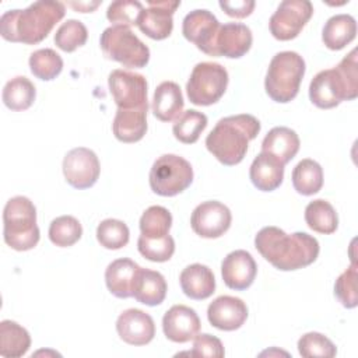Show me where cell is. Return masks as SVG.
I'll return each mask as SVG.
<instances>
[{"label": "cell", "instance_id": "1", "mask_svg": "<svg viewBox=\"0 0 358 358\" xmlns=\"http://www.w3.org/2000/svg\"><path fill=\"white\" fill-rule=\"evenodd\" d=\"M255 248L275 268L292 271L312 264L319 256V242L306 232L285 234L277 227H264L255 236Z\"/></svg>", "mask_w": 358, "mask_h": 358}, {"label": "cell", "instance_id": "2", "mask_svg": "<svg viewBox=\"0 0 358 358\" xmlns=\"http://www.w3.org/2000/svg\"><path fill=\"white\" fill-rule=\"evenodd\" d=\"M66 7L60 1H35L25 10H8L0 18V34L8 42L36 45L64 17Z\"/></svg>", "mask_w": 358, "mask_h": 358}, {"label": "cell", "instance_id": "3", "mask_svg": "<svg viewBox=\"0 0 358 358\" xmlns=\"http://www.w3.org/2000/svg\"><path fill=\"white\" fill-rule=\"evenodd\" d=\"M260 131V122L248 113L232 115L217 122L206 137L207 150L224 165L239 164L248 151L249 141Z\"/></svg>", "mask_w": 358, "mask_h": 358}, {"label": "cell", "instance_id": "4", "mask_svg": "<svg viewBox=\"0 0 358 358\" xmlns=\"http://www.w3.org/2000/svg\"><path fill=\"white\" fill-rule=\"evenodd\" d=\"M357 49H352L333 69L319 71L309 84V99L320 109H331L343 101L358 96Z\"/></svg>", "mask_w": 358, "mask_h": 358}, {"label": "cell", "instance_id": "5", "mask_svg": "<svg viewBox=\"0 0 358 358\" xmlns=\"http://www.w3.org/2000/svg\"><path fill=\"white\" fill-rule=\"evenodd\" d=\"M3 238L14 250L34 249L41 238L36 225V208L25 196L11 197L3 210Z\"/></svg>", "mask_w": 358, "mask_h": 358}, {"label": "cell", "instance_id": "6", "mask_svg": "<svg viewBox=\"0 0 358 358\" xmlns=\"http://www.w3.org/2000/svg\"><path fill=\"white\" fill-rule=\"evenodd\" d=\"M303 76L305 60L299 53L292 50L278 52L270 60L264 78V90L278 103L291 102L298 95Z\"/></svg>", "mask_w": 358, "mask_h": 358}, {"label": "cell", "instance_id": "7", "mask_svg": "<svg viewBox=\"0 0 358 358\" xmlns=\"http://www.w3.org/2000/svg\"><path fill=\"white\" fill-rule=\"evenodd\" d=\"M99 45L106 59L129 69L145 67L150 60L148 46L129 27H108L101 34Z\"/></svg>", "mask_w": 358, "mask_h": 358}, {"label": "cell", "instance_id": "8", "mask_svg": "<svg viewBox=\"0 0 358 358\" xmlns=\"http://www.w3.org/2000/svg\"><path fill=\"white\" fill-rule=\"evenodd\" d=\"M151 190L164 197H172L186 190L193 182V168L189 161L175 154L158 157L150 169Z\"/></svg>", "mask_w": 358, "mask_h": 358}, {"label": "cell", "instance_id": "9", "mask_svg": "<svg viewBox=\"0 0 358 358\" xmlns=\"http://www.w3.org/2000/svg\"><path fill=\"white\" fill-rule=\"evenodd\" d=\"M228 81V71L220 63H197L186 84L187 98L194 105L210 106L221 99L227 91Z\"/></svg>", "mask_w": 358, "mask_h": 358}, {"label": "cell", "instance_id": "10", "mask_svg": "<svg viewBox=\"0 0 358 358\" xmlns=\"http://www.w3.org/2000/svg\"><path fill=\"white\" fill-rule=\"evenodd\" d=\"M313 6L309 0H284L270 17L268 28L278 41H291L310 20Z\"/></svg>", "mask_w": 358, "mask_h": 358}, {"label": "cell", "instance_id": "11", "mask_svg": "<svg viewBox=\"0 0 358 358\" xmlns=\"http://www.w3.org/2000/svg\"><path fill=\"white\" fill-rule=\"evenodd\" d=\"M109 91L117 108H147V80L143 74L116 69L108 77Z\"/></svg>", "mask_w": 358, "mask_h": 358}, {"label": "cell", "instance_id": "12", "mask_svg": "<svg viewBox=\"0 0 358 358\" xmlns=\"http://www.w3.org/2000/svg\"><path fill=\"white\" fill-rule=\"evenodd\" d=\"M101 166L96 154L87 147L70 150L63 159V175L74 189H88L99 178Z\"/></svg>", "mask_w": 358, "mask_h": 358}, {"label": "cell", "instance_id": "13", "mask_svg": "<svg viewBox=\"0 0 358 358\" xmlns=\"http://www.w3.org/2000/svg\"><path fill=\"white\" fill-rule=\"evenodd\" d=\"M220 27L221 25L213 13L199 8L186 14L182 22V34L189 42L194 43L199 50L217 57L215 39Z\"/></svg>", "mask_w": 358, "mask_h": 358}, {"label": "cell", "instance_id": "14", "mask_svg": "<svg viewBox=\"0 0 358 358\" xmlns=\"http://www.w3.org/2000/svg\"><path fill=\"white\" fill-rule=\"evenodd\" d=\"M231 221L232 215L229 208L217 200L199 204L190 217L193 232L206 239L222 236L229 229Z\"/></svg>", "mask_w": 358, "mask_h": 358}, {"label": "cell", "instance_id": "15", "mask_svg": "<svg viewBox=\"0 0 358 358\" xmlns=\"http://www.w3.org/2000/svg\"><path fill=\"white\" fill-rule=\"evenodd\" d=\"M147 8L143 10L137 27L151 39L161 41L168 38L173 29V13L180 6V1H147Z\"/></svg>", "mask_w": 358, "mask_h": 358}, {"label": "cell", "instance_id": "16", "mask_svg": "<svg viewBox=\"0 0 358 358\" xmlns=\"http://www.w3.org/2000/svg\"><path fill=\"white\" fill-rule=\"evenodd\" d=\"M257 274V264L252 255L243 249L228 253L221 263L224 284L235 291L249 288Z\"/></svg>", "mask_w": 358, "mask_h": 358}, {"label": "cell", "instance_id": "17", "mask_svg": "<svg viewBox=\"0 0 358 358\" xmlns=\"http://www.w3.org/2000/svg\"><path fill=\"white\" fill-rule=\"evenodd\" d=\"M207 319L210 324L218 330L234 331L246 322L248 306L241 298L221 295L208 305Z\"/></svg>", "mask_w": 358, "mask_h": 358}, {"label": "cell", "instance_id": "18", "mask_svg": "<svg viewBox=\"0 0 358 358\" xmlns=\"http://www.w3.org/2000/svg\"><path fill=\"white\" fill-rule=\"evenodd\" d=\"M200 326L201 323L196 310L186 305H173L162 317L164 334L173 343L194 340L200 331Z\"/></svg>", "mask_w": 358, "mask_h": 358}, {"label": "cell", "instance_id": "19", "mask_svg": "<svg viewBox=\"0 0 358 358\" xmlns=\"http://www.w3.org/2000/svg\"><path fill=\"white\" fill-rule=\"evenodd\" d=\"M116 331L119 337L130 345H145L155 336V324L147 312L131 308L119 315Z\"/></svg>", "mask_w": 358, "mask_h": 358}, {"label": "cell", "instance_id": "20", "mask_svg": "<svg viewBox=\"0 0 358 358\" xmlns=\"http://www.w3.org/2000/svg\"><path fill=\"white\" fill-rule=\"evenodd\" d=\"M252 31L245 24L227 22L220 27L215 39V53L228 59H239L252 46Z\"/></svg>", "mask_w": 358, "mask_h": 358}, {"label": "cell", "instance_id": "21", "mask_svg": "<svg viewBox=\"0 0 358 358\" xmlns=\"http://www.w3.org/2000/svg\"><path fill=\"white\" fill-rule=\"evenodd\" d=\"M183 294L190 299L201 301L210 298L215 291V277L210 267L193 263L185 267L179 275Z\"/></svg>", "mask_w": 358, "mask_h": 358}, {"label": "cell", "instance_id": "22", "mask_svg": "<svg viewBox=\"0 0 358 358\" xmlns=\"http://www.w3.org/2000/svg\"><path fill=\"white\" fill-rule=\"evenodd\" d=\"M249 178L257 190L273 192L282 183L284 164L274 155L262 151L250 165Z\"/></svg>", "mask_w": 358, "mask_h": 358}, {"label": "cell", "instance_id": "23", "mask_svg": "<svg viewBox=\"0 0 358 358\" xmlns=\"http://www.w3.org/2000/svg\"><path fill=\"white\" fill-rule=\"evenodd\" d=\"M165 277L155 270L138 267L133 282V298L147 306H157L166 296Z\"/></svg>", "mask_w": 358, "mask_h": 358}, {"label": "cell", "instance_id": "24", "mask_svg": "<svg viewBox=\"0 0 358 358\" xmlns=\"http://www.w3.org/2000/svg\"><path fill=\"white\" fill-rule=\"evenodd\" d=\"M147 112L148 106L136 109L117 108L112 122L115 137L122 143L140 141L147 131Z\"/></svg>", "mask_w": 358, "mask_h": 358}, {"label": "cell", "instance_id": "25", "mask_svg": "<svg viewBox=\"0 0 358 358\" xmlns=\"http://www.w3.org/2000/svg\"><path fill=\"white\" fill-rule=\"evenodd\" d=\"M185 101L180 87L173 81L161 83L152 96V115L161 122L176 120L183 110Z\"/></svg>", "mask_w": 358, "mask_h": 358}, {"label": "cell", "instance_id": "26", "mask_svg": "<svg viewBox=\"0 0 358 358\" xmlns=\"http://www.w3.org/2000/svg\"><path fill=\"white\" fill-rule=\"evenodd\" d=\"M138 267L136 262L127 257L109 263L105 270V282L109 292L116 298L133 296V282Z\"/></svg>", "mask_w": 358, "mask_h": 358}, {"label": "cell", "instance_id": "27", "mask_svg": "<svg viewBox=\"0 0 358 358\" xmlns=\"http://www.w3.org/2000/svg\"><path fill=\"white\" fill-rule=\"evenodd\" d=\"M298 134L285 126L273 127L262 143V151L274 155L281 164H288L299 151Z\"/></svg>", "mask_w": 358, "mask_h": 358}, {"label": "cell", "instance_id": "28", "mask_svg": "<svg viewBox=\"0 0 358 358\" xmlns=\"http://www.w3.org/2000/svg\"><path fill=\"white\" fill-rule=\"evenodd\" d=\"M357 22L350 14L330 17L322 31V41L330 50H340L355 39Z\"/></svg>", "mask_w": 358, "mask_h": 358}, {"label": "cell", "instance_id": "29", "mask_svg": "<svg viewBox=\"0 0 358 358\" xmlns=\"http://www.w3.org/2000/svg\"><path fill=\"white\" fill-rule=\"evenodd\" d=\"M31 347V336L13 320L0 323V355L6 358H18L27 354Z\"/></svg>", "mask_w": 358, "mask_h": 358}, {"label": "cell", "instance_id": "30", "mask_svg": "<svg viewBox=\"0 0 358 358\" xmlns=\"http://www.w3.org/2000/svg\"><path fill=\"white\" fill-rule=\"evenodd\" d=\"M36 96V90L32 81L24 76H17L8 80L3 88V102L11 110L28 109Z\"/></svg>", "mask_w": 358, "mask_h": 358}, {"label": "cell", "instance_id": "31", "mask_svg": "<svg viewBox=\"0 0 358 358\" xmlns=\"http://www.w3.org/2000/svg\"><path fill=\"white\" fill-rule=\"evenodd\" d=\"M292 185L302 196H312L317 193L323 186L322 166L310 158L299 161L292 171Z\"/></svg>", "mask_w": 358, "mask_h": 358}, {"label": "cell", "instance_id": "32", "mask_svg": "<svg viewBox=\"0 0 358 358\" xmlns=\"http://www.w3.org/2000/svg\"><path fill=\"white\" fill-rule=\"evenodd\" d=\"M305 221L312 231L324 235L336 232L338 227V217L334 207L323 199H316L306 206Z\"/></svg>", "mask_w": 358, "mask_h": 358}, {"label": "cell", "instance_id": "33", "mask_svg": "<svg viewBox=\"0 0 358 358\" xmlns=\"http://www.w3.org/2000/svg\"><path fill=\"white\" fill-rule=\"evenodd\" d=\"M207 116L199 110L189 109L182 112V115L175 120L172 131L176 140L183 144H193L199 140L200 134L207 127Z\"/></svg>", "mask_w": 358, "mask_h": 358}, {"label": "cell", "instance_id": "34", "mask_svg": "<svg viewBox=\"0 0 358 358\" xmlns=\"http://www.w3.org/2000/svg\"><path fill=\"white\" fill-rule=\"evenodd\" d=\"M31 73L43 81L56 78L63 70V59L50 48L38 49L29 56Z\"/></svg>", "mask_w": 358, "mask_h": 358}, {"label": "cell", "instance_id": "35", "mask_svg": "<svg viewBox=\"0 0 358 358\" xmlns=\"http://www.w3.org/2000/svg\"><path fill=\"white\" fill-rule=\"evenodd\" d=\"M140 231L145 238H164L169 235L172 227V215L162 206L148 207L140 218Z\"/></svg>", "mask_w": 358, "mask_h": 358}, {"label": "cell", "instance_id": "36", "mask_svg": "<svg viewBox=\"0 0 358 358\" xmlns=\"http://www.w3.org/2000/svg\"><path fill=\"white\" fill-rule=\"evenodd\" d=\"M83 227L73 215H60L49 225V239L59 248H69L80 241Z\"/></svg>", "mask_w": 358, "mask_h": 358}, {"label": "cell", "instance_id": "37", "mask_svg": "<svg viewBox=\"0 0 358 358\" xmlns=\"http://www.w3.org/2000/svg\"><path fill=\"white\" fill-rule=\"evenodd\" d=\"M130 239V231L129 227L115 218H106L99 222L96 227V241L103 246L105 249L117 250L124 248L129 243Z\"/></svg>", "mask_w": 358, "mask_h": 358}, {"label": "cell", "instance_id": "38", "mask_svg": "<svg viewBox=\"0 0 358 358\" xmlns=\"http://www.w3.org/2000/svg\"><path fill=\"white\" fill-rule=\"evenodd\" d=\"M88 31L85 25L78 20H67L63 22L56 34H55V43L63 52H74L77 48L83 46L87 42Z\"/></svg>", "mask_w": 358, "mask_h": 358}, {"label": "cell", "instance_id": "39", "mask_svg": "<svg viewBox=\"0 0 358 358\" xmlns=\"http://www.w3.org/2000/svg\"><path fill=\"white\" fill-rule=\"evenodd\" d=\"M137 249L140 255L147 260L164 263L172 257L175 252V241L171 235L164 238H145L140 235L137 241Z\"/></svg>", "mask_w": 358, "mask_h": 358}, {"label": "cell", "instance_id": "40", "mask_svg": "<svg viewBox=\"0 0 358 358\" xmlns=\"http://www.w3.org/2000/svg\"><path fill=\"white\" fill-rule=\"evenodd\" d=\"M299 355L305 358H333L337 354L336 345L324 334L317 331H310L303 334L298 340Z\"/></svg>", "mask_w": 358, "mask_h": 358}, {"label": "cell", "instance_id": "41", "mask_svg": "<svg viewBox=\"0 0 358 358\" xmlns=\"http://www.w3.org/2000/svg\"><path fill=\"white\" fill-rule=\"evenodd\" d=\"M143 10V4L137 0H116L109 4L106 18L113 22V25L130 28L131 25H137Z\"/></svg>", "mask_w": 358, "mask_h": 358}, {"label": "cell", "instance_id": "42", "mask_svg": "<svg viewBox=\"0 0 358 358\" xmlns=\"http://www.w3.org/2000/svg\"><path fill=\"white\" fill-rule=\"evenodd\" d=\"M357 278V264L352 260L351 266L347 270H344L334 282V295L338 299V302L347 309H352L358 305Z\"/></svg>", "mask_w": 358, "mask_h": 358}, {"label": "cell", "instance_id": "43", "mask_svg": "<svg viewBox=\"0 0 358 358\" xmlns=\"http://www.w3.org/2000/svg\"><path fill=\"white\" fill-rule=\"evenodd\" d=\"M192 357H210V358H222L225 355L224 345L220 338L203 333L194 337L193 350L189 352Z\"/></svg>", "mask_w": 358, "mask_h": 358}, {"label": "cell", "instance_id": "44", "mask_svg": "<svg viewBox=\"0 0 358 358\" xmlns=\"http://www.w3.org/2000/svg\"><path fill=\"white\" fill-rule=\"evenodd\" d=\"M220 7L227 15L235 18H245L252 14L256 3L253 0H235V1H220Z\"/></svg>", "mask_w": 358, "mask_h": 358}, {"label": "cell", "instance_id": "45", "mask_svg": "<svg viewBox=\"0 0 358 358\" xmlns=\"http://www.w3.org/2000/svg\"><path fill=\"white\" fill-rule=\"evenodd\" d=\"M102 1H69L67 6L74 8L78 13H92Z\"/></svg>", "mask_w": 358, "mask_h": 358}]
</instances>
